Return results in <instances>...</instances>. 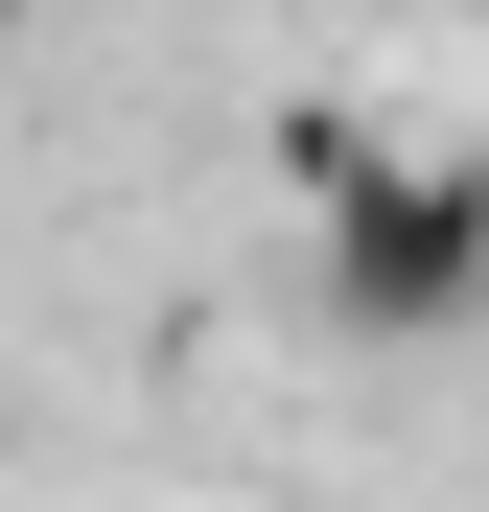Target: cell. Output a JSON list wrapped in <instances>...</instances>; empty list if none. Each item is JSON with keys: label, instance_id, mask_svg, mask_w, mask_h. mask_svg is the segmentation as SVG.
Masks as SVG:
<instances>
[{"label": "cell", "instance_id": "cell-1", "mask_svg": "<svg viewBox=\"0 0 489 512\" xmlns=\"http://www.w3.org/2000/svg\"><path fill=\"white\" fill-rule=\"evenodd\" d=\"M466 303H489V163H466V140H373L350 187H326V326L443 350Z\"/></svg>", "mask_w": 489, "mask_h": 512}, {"label": "cell", "instance_id": "cell-2", "mask_svg": "<svg viewBox=\"0 0 489 512\" xmlns=\"http://www.w3.org/2000/svg\"><path fill=\"white\" fill-rule=\"evenodd\" d=\"M0 47H24V0H0Z\"/></svg>", "mask_w": 489, "mask_h": 512}, {"label": "cell", "instance_id": "cell-3", "mask_svg": "<svg viewBox=\"0 0 489 512\" xmlns=\"http://www.w3.org/2000/svg\"><path fill=\"white\" fill-rule=\"evenodd\" d=\"M466 24H489V0H466Z\"/></svg>", "mask_w": 489, "mask_h": 512}]
</instances>
